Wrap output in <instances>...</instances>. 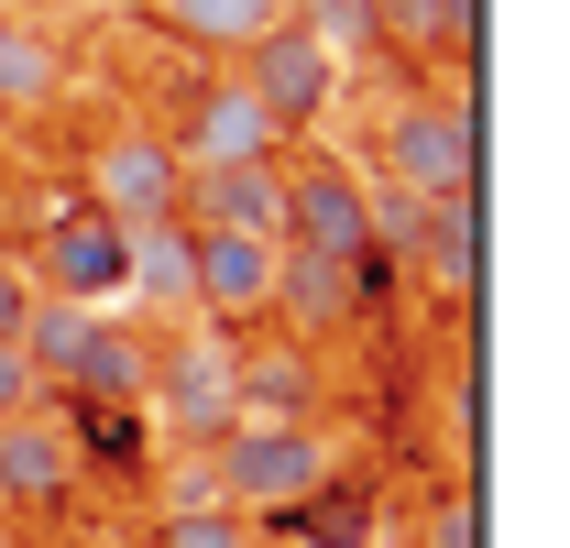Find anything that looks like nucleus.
I'll return each mask as SVG.
<instances>
[{"instance_id":"20","label":"nucleus","mask_w":570,"mask_h":548,"mask_svg":"<svg viewBox=\"0 0 570 548\" xmlns=\"http://www.w3.org/2000/svg\"><path fill=\"white\" fill-rule=\"evenodd\" d=\"M142 548H264V527H253V516H230L219 493H187V505H165V516H154V538H142Z\"/></svg>"},{"instance_id":"21","label":"nucleus","mask_w":570,"mask_h":548,"mask_svg":"<svg viewBox=\"0 0 570 548\" xmlns=\"http://www.w3.org/2000/svg\"><path fill=\"white\" fill-rule=\"evenodd\" d=\"M285 22H296L307 45H330V56H362V45L384 33V0H285Z\"/></svg>"},{"instance_id":"13","label":"nucleus","mask_w":570,"mask_h":548,"mask_svg":"<svg viewBox=\"0 0 570 548\" xmlns=\"http://www.w3.org/2000/svg\"><path fill=\"white\" fill-rule=\"evenodd\" d=\"M67 99V33H45L22 0H0V121Z\"/></svg>"},{"instance_id":"15","label":"nucleus","mask_w":570,"mask_h":548,"mask_svg":"<svg viewBox=\"0 0 570 548\" xmlns=\"http://www.w3.org/2000/svg\"><path fill=\"white\" fill-rule=\"evenodd\" d=\"M417 264H428V285H439L450 307H472V296H483V198H428Z\"/></svg>"},{"instance_id":"10","label":"nucleus","mask_w":570,"mask_h":548,"mask_svg":"<svg viewBox=\"0 0 570 548\" xmlns=\"http://www.w3.org/2000/svg\"><path fill=\"white\" fill-rule=\"evenodd\" d=\"M22 274H33L45 296H77V307H121V219H99L88 198H77V208H45Z\"/></svg>"},{"instance_id":"19","label":"nucleus","mask_w":570,"mask_h":548,"mask_svg":"<svg viewBox=\"0 0 570 548\" xmlns=\"http://www.w3.org/2000/svg\"><path fill=\"white\" fill-rule=\"evenodd\" d=\"M307 395H318V351H296V341H275V351H242V417H307Z\"/></svg>"},{"instance_id":"22","label":"nucleus","mask_w":570,"mask_h":548,"mask_svg":"<svg viewBox=\"0 0 570 548\" xmlns=\"http://www.w3.org/2000/svg\"><path fill=\"white\" fill-rule=\"evenodd\" d=\"M417 548H483V493L472 482H439L417 516Z\"/></svg>"},{"instance_id":"9","label":"nucleus","mask_w":570,"mask_h":548,"mask_svg":"<svg viewBox=\"0 0 570 548\" xmlns=\"http://www.w3.org/2000/svg\"><path fill=\"white\" fill-rule=\"evenodd\" d=\"M373 274H384V264H318V253H285V242H275V330L296 351L352 341L362 307H373Z\"/></svg>"},{"instance_id":"26","label":"nucleus","mask_w":570,"mask_h":548,"mask_svg":"<svg viewBox=\"0 0 570 548\" xmlns=\"http://www.w3.org/2000/svg\"><path fill=\"white\" fill-rule=\"evenodd\" d=\"M56 548H132V538H99V527H67Z\"/></svg>"},{"instance_id":"5","label":"nucleus","mask_w":570,"mask_h":548,"mask_svg":"<svg viewBox=\"0 0 570 548\" xmlns=\"http://www.w3.org/2000/svg\"><path fill=\"white\" fill-rule=\"evenodd\" d=\"M88 482V428L67 407H22L0 417V527L11 516H67Z\"/></svg>"},{"instance_id":"14","label":"nucleus","mask_w":570,"mask_h":548,"mask_svg":"<svg viewBox=\"0 0 570 548\" xmlns=\"http://www.w3.org/2000/svg\"><path fill=\"white\" fill-rule=\"evenodd\" d=\"M165 143H176V165L198 176V165H253V154H275V121H264V110L219 77V88H209V99H198V110H187Z\"/></svg>"},{"instance_id":"8","label":"nucleus","mask_w":570,"mask_h":548,"mask_svg":"<svg viewBox=\"0 0 570 548\" xmlns=\"http://www.w3.org/2000/svg\"><path fill=\"white\" fill-rule=\"evenodd\" d=\"M285 253H318V264H373V219H362V176L341 154H307L285 165Z\"/></svg>"},{"instance_id":"12","label":"nucleus","mask_w":570,"mask_h":548,"mask_svg":"<svg viewBox=\"0 0 570 548\" xmlns=\"http://www.w3.org/2000/svg\"><path fill=\"white\" fill-rule=\"evenodd\" d=\"M88 417H132L142 395H154V341H142L121 307H99V330H88V351H77V384H67Z\"/></svg>"},{"instance_id":"27","label":"nucleus","mask_w":570,"mask_h":548,"mask_svg":"<svg viewBox=\"0 0 570 548\" xmlns=\"http://www.w3.org/2000/svg\"><path fill=\"white\" fill-rule=\"evenodd\" d=\"M0 548H33V538H11V527H0Z\"/></svg>"},{"instance_id":"6","label":"nucleus","mask_w":570,"mask_h":548,"mask_svg":"<svg viewBox=\"0 0 570 548\" xmlns=\"http://www.w3.org/2000/svg\"><path fill=\"white\" fill-rule=\"evenodd\" d=\"M230 88H242V99L275 121V143H285V133H318V121L341 110V56H330V45H307L296 22H275L264 45H242V56H230Z\"/></svg>"},{"instance_id":"25","label":"nucleus","mask_w":570,"mask_h":548,"mask_svg":"<svg viewBox=\"0 0 570 548\" xmlns=\"http://www.w3.org/2000/svg\"><path fill=\"white\" fill-rule=\"evenodd\" d=\"M22 407H56V395L33 384V362H22V351L0 341V417H22Z\"/></svg>"},{"instance_id":"1","label":"nucleus","mask_w":570,"mask_h":548,"mask_svg":"<svg viewBox=\"0 0 570 548\" xmlns=\"http://www.w3.org/2000/svg\"><path fill=\"white\" fill-rule=\"evenodd\" d=\"M198 472H209V493L230 505V516L264 527V516H296L318 482L341 472V450H330L318 417H285V428H275V417H242L219 450H198Z\"/></svg>"},{"instance_id":"2","label":"nucleus","mask_w":570,"mask_h":548,"mask_svg":"<svg viewBox=\"0 0 570 548\" xmlns=\"http://www.w3.org/2000/svg\"><path fill=\"white\" fill-rule=\"evenodd\" d=\"M142 407L165 417L176 450H219V439L242 428V341L176 319V330L154 341V395H142Z\"/></svg>"},{"instance_id":"28","label":"nucleus","mask_w":570,"mask_h":548,"mask_svg":"<svg viewBox=\"0 0 570 548\" xmlns=\"http://www.w3.org/2000/svg\"><path fill=\"white\" fill-rule=\"evenodd\" d=\"M0 133H11V121H0Z\"/></svg>"},{"instance_id":"7","label":"nucleus","mask_w":570,"mask_h":548,"mask_svg":"<svg viewBox=\"0 0 570 548\" xmlns=\"http://www.w3.org/2000/svg\"><path fill=\"white\" fill-rule=\"evenodd\" d=\"M88 208L121 219V231H142V219H187V165H176V143L154 133V121L99 133V143H88Z\"/></svg>"},{"instance_id":"18","label":"nucleus","mask_w":570,"mask_h":548,"mask_svg":"<svg viewBox=\"0 0 570 548\" xmlns=\"http://www.w3.org/2000/svg\"><path fill=\"white\" fill-rule=\"evenodd\" d=\"M121 296H142L154 319H187V219L121 231Z\"/></svg>"},{"instance_id":"24","label":"nucleus","mask_w":570,"mask_h":548,"mask_svg":"<svg viewBox=\"0 0 570 548\" xmlns=\"http://www.w3.org/2000/svg\"><path fill=\"white\" fill-rule=\"evenodd\" d=\"M22 307H33V274H22V242L0 231V341L22 330Z\"/></svg>"},{"instance_id":"3","label":"nucleus","mask_w":570,"mask_h":548,"mask_svg":"<svg viewBox=\"0 0 570 548\" xmlns=\"http://www.w3.org/2000/svg\"><path fill=\"white\" fill-rule=\"evenodd\" d=\"M373 154H384V187H406V198H483V110L472 99H395Z\"/></svg>"},{"instance_id":"16","label":"nucleus","mask_w":570,"mask_h":548,"mask_svg":"<svg viewBox=\"0 0 570 548\" xmlns=\"http://www.w3.org/2000/svg\"><path fill=\"white\" fill-rule=\"evenodd\" d=\"M88 330H99V307H77V296H45V285H33V307H22L11 351L33 362V384H45V395H67V384H77V351H88Z\"/></svg>"},{"instance_id":"23","label":"nucleus","mask_w":570,"mask_h":548,"mask_svg":"<svg viewBox=\"0 0 570 548\" xmlns=\"http://www.w3.org/2000/svg\"><path fill=\"white\" fill-rule=\"evenodd\" d=\"M417 45L472 56V45H483V0H417Z\"/></svg>"},{"instance_id":"11","label":"nucleus","mask_w":570,"mask_h":548,"mask_svg":"<svg viewBox=\"0 0 570 548\" xmlns=\"http://www.w3.org/2000/svg\"><path fill=\"white\" fill-rule=\"evenodd\" d=\"M187 219H198V231H253V242H275L285 231V154L198 165V176H187Z\"/></svg>"},{"instance_id":"17","label":"nucleus","mask_w":570,"mask_h":548,"mask_svg":"<svg viewBox=\"0 0 570 548\" xmlns=\"http://www.w3.org/2000/svg\"><path fill=\"white\" fill-rule=\"evenodd\" d=\"M285 22V0H154V33L198 45V56H242Z\"/></svg>"},{"instance_id":"4","label":"nucleus","mask_w":570,"mask_h":548,"mask_svg":"<svg viewBox=\"0 0 570 548\" xmlns=\"http://www.w3.org/2000/svg\"><path fill=\"white\" fill-rule=\"evenodd\" d=\"M187 319L242 341V330H275V242L253 231H198L187 219Z\"/></svg>"}]
</instances>
